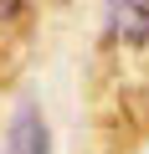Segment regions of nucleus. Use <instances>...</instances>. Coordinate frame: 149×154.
<instances>
[{"label": "nucleus", "instance_id": "nucleus-1", "mask_svg": "<svg viewBox=\"0 0 149 154\" xmlns=\"http://www.w3.org/2000/svg\"><path fill=\"white\" fill-rule=\"evenodd\" d=\"M103 31L113 51L144 57L149 51V0H103Z\"/></svg>", "mask_w": 149, "mask_h": 154}, {"label": "nucleus", "instance_id": "nucleus-2", "mask_svg": "<svg viewBox=\"0 0 149 154\" xmlns=\"http://www.w3.org/2000/svg\"><path fill=\"white\" fill-rule=\"evenodd\" d=\"M46 149H51V134H46L41 113L26 108V113L11 123V139H5V149H0V154H46Z\"/></svg>", "mask_w": 149, "mask_h": 154}, {"label": "nucleus", "instance_id": "nucleus-3", "mask_svg": "<svg viewBox=\"0 0 149 154\" xmlns=\"http://www.w3.org/2000/svg\"><path fill=\"white\" fill-rule=\"evenodd\" d=\"M26 11H31V0H0V31L21 26V21H26Z\"/></svg>", "mask_w": 149, "mask_h": 154}]
</instances>
